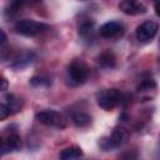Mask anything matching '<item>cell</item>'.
Returning <instances> with one entry per match:
<instances>
[{
	"instance_id": "cell-6",
	"label": "cell",
	"mask_w": 160,
	"mask_h": 160,
	"mask_svg": "<svg viewBox=\"0 0 160 160\" xmlns=\"http://www.w3.org/2000/svg\"><path fill=\"white\" fill-rule=\"evenodd\" d=\"M78 31L84 41H92L95 36V21L91 19H81L78 25Z\"/></svg>"
},
{
	"instance_id": "cell-8",
	"label": "cell",
	"mask_w": 160,
	"mask_h": 160,
	"mask_svg": "<svg viewBox=\"0 0 160 160\" xmlns=\"http://www.w3.org/2000/svg\"><path fill=\"white\" fill-rule=\"evenodd\" d=\"M119 9L126 15H139L146 11V8L139 0H121Z\"/></svg>"
},
{
	"instance_id": "cell-24",
	"label": "cell",
	"mask_w": 160,
	"mask_h": 160,
	"mask_svg": "<svg viewBox=\"0 0 160 160\" xmlns=\"http://www.w3.org/2000/svg\"><path fill=\"white\" fill-rule=\"evenodd\" d=\"M34 1H41V0H34Z\"/></svg>"
},
{
	"instance_id": "cell-10",
	"label": "cell",
	"mask_w": 160,
	"mask_h": 160,
	"mask_svg": "<svg viewBox=\"0 0 160 160\" xmlns=\"http://www.w3.org/2000/svg\"><path fill=\"white\" fill-rule=\"evenodd\" d=\"M96 64L102 69H112L115 66V64H116L115 55L110 50H105V51H102V52H100L98 55Z\"/></svg>"
},
{
	"instance_id": "cell-22",
	"label": "cell",
	"mask_w": 160,
	"mask_h": 160,
	"mask_svg": "<svg viewBox=\"0 0 160 160\" xmlns=\"http://www.w3.org/2000/svg\"><path fill=\"white\" fill-rule=\"evenodd\" d=\"M8 90V80L5 78L1 79V91H6Z\"/></svg>"
},
{
	"instance_id": "cell-1",
	"label": "cell",
	"mask_w": 160,
	"mask_h": 160,
	"mask_svg": "<svg viewBox=\"0 0 160 160\" xmlns=\"http://www.w3.org/2000/svg\"><path fill=\"white\" fill-rule=\"evenodd\" d=\"M121 94L116 89H105L96 94V104L105 111H111L121 102Z\"/></svg>"
},
{
	"instance_id": "cell-12",
	"label": "cell",
	"mask_w": 160,
	"mask_h": 160,
	"mask_svg": "<svg viewBox=\"0 0 160 160\" xmlns=\"http://www.w3.org/2000/svg\"><path fill=\"white\" fill-rule=\"evenodd\" d=\"M110 138L112 139V141L115 142V145L119 146V145L124 144V142L128 140L129 132H128L126 129H124V128H121V126H118V128H115V129L112 130Z\"/></svg>"
},
{
	"instance_id": "cell-14",
	"label": "cell",
	"mask_w": 160,
	"mask_h": 160,
	"mask_svg": "<svg viewBox=\"0 0 160 160\" xmlns=\"http://www.w3.org/2000/svg\"><path fill=\"white\" fill-rule=\"evenodd\" d=\"M71 119H72V122H74L76 126H79V128H85V126H88V125L91 122L90 115H88V114L84 112V111L72 112Z\"/></svg>"
},
{
	"instance_id": "cell-16",
	"label": "cell",
	"mask_w": 160,
	"mask_h": 160,
	"mask_svg": "<svg viewBox=\"0 0 160 160\" xmlns=\"http://www.w3.org/2000/svg\"><path fill=\"white\" fill-rule=\"evenodd\" d=\"M34 54L32 52H26V54H24L19 60H16V62L15 64H12V68L14 69H22V68H25L26 65H29V64H31L34 60Z\"/></svg>"
},
{
	"instance_id": "cell-13",
	"label": "cell",
	"mask_w": 160,
	"mask_h": 160,
	"mask_svg": "<svg viewBox=\"0 0 160 160\" xmlns=\"http://www.w3.org/2000/svg\"><path fill=\"white\" fill-rule=\"evenodd\" d=\"M80 156H82V150H81L79 146H75V145L64 149V150L60 152V155H59V158H60L61 160L78 159V158H80Z\"/></svg>"
},
{
	"instance_id": "cell-21",
	"label": "cell",
	"mask_w": 160,
	"mask_h": 160,
	"mask_svg": "<svg viewBox=\"0 0 160 160\" xmlns=\"http://www.w3.org/2000/svg\"><path fill=\"white\" fill-rule=\"evenodd\" d=\"M154 1V9L158 16H160V0H152Z\"/></svg>"
},
{
	"instance_id": "cell-15",
	"label": "cell",
	"mask_w": 160,
	"mask_h": 160,
	"mask_svg": "<svg viewBox=\"0 0 160 160\" xmlns=\"http://www.w3.org/2000/svg\"><path fill=\"white\" fill-rule=\"evenodd\" d=\"M2 102L9 108V110H10L11 114L19 111V110H20V106H21V105H20V100L16 99L12 94H8V95H5Z\"/></svg>"
},
{
	"instance_id": "cell-20",
	"label": "cell",
	"mask_w": 160,
	"mask_h": 160,
	"mask_svg": "<svg viewBox=\"0 0 160 160\" xmlns=\"http://www.w3.org/2000/svg\"><path fill=\"white\" fill-rule=\"evenodd\" d=\"M11 112H10V110H9V108L4 104V102H1L0 104V119L1 120H4L6 116H9Z\"/></svg>"
},
{
	"instance_id": "cell-2",
	"label": "cell",
	"mask_w": 160,
	"mask_h": 160,
	"mask_svg": "<svg viewBox=\"0 0 160 160\" xmlns=\"http://www.w3.org/2000/svg\"><path fill=\"white\" fill-rule=\"evenodd\" d=\"M35 119L46 126H52L58 129H64L66 126V120L65 118L56 110L52 109H45L41 111H38L35 114Z\"/></svg>"
},
{
	"instance_id": "cell-9",
	"label": "cell",
	"mask_w": 160,
	"mask_h": 160,
	"mask_svg": "<svg viewBox=\"0 0 160 160\" xmlns=\"http://www.w3.org/2000/svg\"><path fill=\"white\" fill-rule=\"evenodd\" d=\"M122 31V25L118 21H108L105 24H102L99 29V34L102 38L110 39V38H115L118 36L120 32Z\"/></svg>"
},
{
	"instance_id": "cell-19",
	"label": "cell",
	"mask_w": 160,
	"mask_h": 160,
	"mask_svg": "<svg viewBox=\"0 0 160 160\" xmlns=\"http://www.w3.org/2000/svg\"><path fill=\"white\" fill-rule=\"evenodd\" d=\"M26 0H10L9 2V8H8V11H11V12H15L18 10H20L22 8V5L25 4Z\"/></svg>"
},
{
	"instance_id": "cell-11",
	"label": "cell",
	"mask_w": 160,
	"mask_h": 160,
	"mask_svg": "<svg viewBox=\"0 0 160 160\" xmlns=\"http://www.w3.org/2000/svg\"><path fill=\"white\" fill-rule=\"evenodd\" d=\"M154 90H156V84H155V81L152 79H145V80H142L138 85V88H136V91H138V94L141 98H149L150 92L154 91Z\"/></svg>"
},
{
	"instance_id": "cell-23",
	"label": "cell",
	"mask_w": 160,
	"mask_h": 160,
	"mask_svg": "<svg viewBox=\"0 0 160 160\" xmlns=\"http://www.w3.org/2000/svg\"><path fill=\"white\" fill-rule=\"evenodd\" d=\"M6 35H5V32L4 31H1V48H4L5 46V44H6Z\"/></svg>"
},
{
	"instance_id": "cell-4",
	"label": "cell",
	"mask_w": 160,
	"mask_h": 160,
	"mask_svg": "<svg viewBox=\"0 0 160 160\" xmlns=\"http://www.w3.org/2000/svg\"><path fill=\"white\" fill-rule=\"evenodd\" d=\"M68 76L70 82L74 85L84 84L89 78V68L84 61L76 59L69 65Z\"/></svg>"
},
{
	"instance_id": "cell-17",
	"label": "cell",
	"mask_w": 160,
	"mask_h": 160,
	"mask_svg": "<svg viewBox=\"0 0 160 160\" xmlns=\"http://www.w3.org/2000/svg\"><path fill=\"white\" fill-rule=\"evenodd\" d=\"M99 146H100V149H101L102 151H109V150L116 148L115 142L112 141V139H111L110 136H108V138H101L100 141H99Z\"/></svg>"
},
{
	"instance_id": "cell-3",
	"label": "cell",
	"mask_w": 160,
	"mask_h": 160,
	"mask_svg": "<svg viewBox=\"0 0 160 160\" xmlns=\"http://www.w3.org/2000/svg\"><path fill=\"white\" fill-rule=\"evenodd\" d=\"M14 29L20 35H24V36H35V35L45 31L48 29V25L44 24V22H39V21L31 20V19H22V20H19L15 24Z\"/></svg>"
},
{
	"instance_id": "cell-5",
	"label": "cell",
	"mask_w": 160,
	"mask_h": 160,
	"mask_svg": "<svg viewBox=\"0 0 160 160\" xmlns=\"http://www.w3.org/2000/svg\"><path fill=\"white\" fill-rule=\"evenodd\" d=\"M158 30H159V26H158V24L155 21L146 20V21H144L142 24H140L136 28L135 36L140 42H149V41H151L154 39V36L156 35Z\"/></svg>"
},
{
	"instance_id": "cell-7",
	"label": "cell",
	"mask_w": 160,
	"mask_h": 160,
	"mask_svg": "<svg viewBox=\"0 0 160 160\" xmlns=\"http://www.w3.org/2000/svg\"><path fill=\"white\" fill-rule=\"evenodd\" d=\"M21 149V139L16 132H10L1 140V154L9 151H18Z\"/></svg>"
},
{
	"instance_id": "cell-18",
	"label": "cell",
	"mask_w": 160,
	"mask_h": 160,
	"mask_svg": "<svg viewBox=\"0 0 160 160\" xmlns=\"http://www.w3.org/2000/svg\"><path fill=\"white\" fill-rule=\"evenodd\" d=\"M30 84L32 86H46L49 85V79L44 76H34L30 79Z\"/></svg>"
}]
</instances>
